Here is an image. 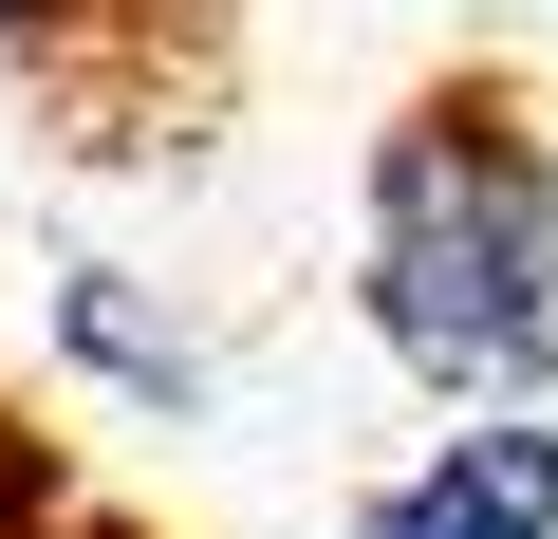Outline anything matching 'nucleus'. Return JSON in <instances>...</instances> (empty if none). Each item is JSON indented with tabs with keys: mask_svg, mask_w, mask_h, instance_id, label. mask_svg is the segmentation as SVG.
I'll use <instances>...</instances> for the list:
<instances>
[{
	"mask_svg": "<svg viewBox=\"0 0 558 539\" xmlns=\"http://www.w3.org/2000/svg\"><path fill=\"white\" fill-rule=\"evenodd\" d=\"M354 317L410 391L521 409L558 391V131L521 75H428L354 186Z\"/></svg>",
	"mask_w": 558,
	"mask_h": 539,
	"instance_id": "nucleus-1",
	"label": "nucleus"
},
{
	"mask_svg": "<svg viewBox=\"0 0 558 539\" xmlns=\"http://www.w3.org/2000/svg\"><path fill=\"white\" fill-rule=\"evenodd\" d=\"M354 539H558V409H465L428 465H391L354 502Z\"/></svg>",
	"mask_w": 558,
	"mask_h": 539,
	"instance_id": "nucleus-2",
	"label": "nucleus"
},
{
	"mask_svg": "<svg viewBox=\"0 0 558 539\" xmlns=\"http://www.w3.org/2000/svg\"><path fill=\"white\" fill-rule=\"evenodd\" d=\"M57 335H75V372H112L131 409H205V354L112 280V260H75V280H57Z\"/></svg>",
	"mask_w": 558,
	"mask_h": 539,
	"instance_id": "nucleus-3",
	"label": "nucleus"
},
{
	"mask_svg": "<svg viewBox=\"0 0 558 539\" xmlns=\"http://www.w3.org/2000/svg\"><path fill=\"white\" fill-rule=\"evenodd\" d=\"M131 0H0V57H94Z\"/></svg>",
	"mask_w": 558,
	"mask_h": 539,
	"instance_id": "nucleus-4",
	"label": "nucleus"
}]
</instances>
